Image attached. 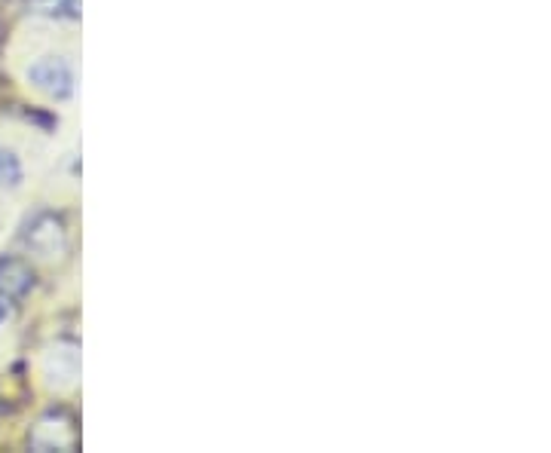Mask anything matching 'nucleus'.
I'll return each mask as SVG.
<instances>
[{"label":"nucleus","mask_w":551,"mask_h":453,"mask_svg":"<svg viewBox=\"0 0 551 453\" xmlns=\"http://www.w3.org/2000/svg\"><path fill=\"white\" fill-rule=\"evenodd\" d=\"M28 282V270L19 261H0V297H19Z\"/></svg>","instance_id":"20e7f679"},{"label":"nucleus","mask_w":551,"mask_h":453,"mask_svg":"<svg viewBox=\"0 0 551 453\" xmlns=\"http://www.w3.org/2000/svg\"><path fill=\"white\" fill-rule=\"evenodd\" d=\"M25 184V163L13 147L0 144V190H19Z\"/></svg>","instance_id":"7ed1b4c3"},{"label":"nucleus","mask_w":551,"mask_h":453,"mask_svg":"<svg viewBox=\"0 0 551 453\" xmlns=\"http://www.w3.org/2000/svg\"><path fill=\"white\" fill-rule=\"evenodd\" d=\"M43 377L53 383L59 392H71L80 380V356H77V346L71 343H59L46 352L43 359Z\"/></svg>","instance_id":"f03ea898"},{"label":"nucleus","mask_w":551,"mask_h":453,"mask_svg":"<svg viewBox=\"0 0 551 453\" xmlns=\"http://www.w3.org/2000/svg\"><path fill=\"white\" fill-rule=\"evenodd\" d=\"M28 86L46 102H71L77 92V65L68 53H43L25 68Z\"/></svg>","instance_id":"f257e3e1"},{"label":"nucleus","mask_w":551,"mask_h":453,"mask_svg":"<svg viewBox=\"0 0 551 453\" xmlns=\"http://www.w3.org/2000/svg\"><path fill=\"white\" fill-rule=\"evenodd\" d=\"M10 319V304H7V297H0V325H4Z\"/></svg>","instance_id":"39448f33"}]
</instances>
